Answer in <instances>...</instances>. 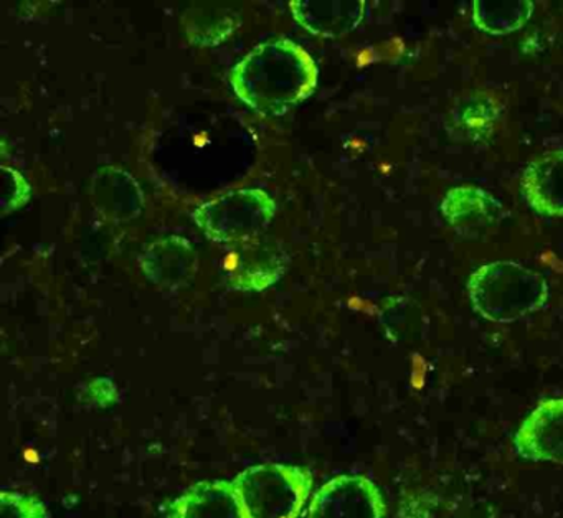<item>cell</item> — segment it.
<instances>
[{
  "instance_id": "5",
  "label": "cell",
  "mask_w": 563,
  "mask_h": 518,
  "mask_svg": "<svg viewBox=\"0 0 563 518\" xmlns=\"http://www.w3.org/2000/svg\"><path fill=\"white\" fill-rule=\"evenodd\" d=\"M167 518H249L233 482H200L170 505Z\"/></svg>"
},
{
  "instance_id": "2",
  "label": "cell",
  "mask_w": 563,
  "mask_h": 518,
  "mask_svg": "<svg viewBox=\"0 0 563 518\" xmlns=\"http://www.w3.org/2000/svg\"><path fill=\"white\" fill-rule=\"evenodd\" d=\"M249 518H298L311 495L312 475L299 465L260 464L233 481Z\"/></svg>"
},
{
  "instance_id": "6",
  "label": "cell",
  "mask_w": 563,
  "mask_h": 518,
  "mask_svg": "<svg viewBox=\"0 0 563 518\" xmlns=\"http://www.w3.org/2000/svg\"><path fill=\"white\" fill-rule=\"evenodd\" d=\"M522 191L540 213L563 214V151L533 161L523 172Z\"/></svg>"
},
{
  "instance_id": "4",
  "label": "cell",
  "mask_w": 563,
  "mask_h": 518,
  "mask_svg": "<svg viewBox=\"0 0 563 518\" xmlns=\"http://www.w3.org/2000/svg\"><path fill=\"white\" fill-rule=\"evenodd\" d=\"M514 448L527 461L563 464V396L539 403L526 416Z\"/></svg>"
},
{
  "instance_id": "7",
  "label": "cell",
  "mask_w": 563,
  "mask_h": 518,
  "mask_svg": "<svg viewBox=\"0 0 563 518\" xmlns=\"http://www.w3.org/2000/svg\"><path fill=\"white\" fill-rule=\"evenodd\" d=\"M0 518H47L44 504L18 492H2Z\"/></svg>"
},
{
  "instance_id": "1",
  "label": "cell",
  "mask_w": 563,
  "mask_h": 518,
  "mask_svg": "<svg viewBox=\"0 0 563 518\" xmlns=\"http://www.w3.org/2000/svg\"><path fill=\"white\" fill-rule=\"evenodd\" d=\"M474 309L494 322H514L545 304V280L510 261L481 267L467 283Z\"/></svg>"
},
{
  "instance_id": "3",
  "label": "cell",
  "mask_w": 563,
  "mask_h": 518,
  "mask_svg": "<svg viewBox=\"0 0 563 518\" xmlns=\"http://www.w3.org/2000/svg\"><path fill=\"white\" fill-rule=\"evenodd\" d=\"M380 488L364 475H338L325 482L309 504L308 518H384Z\"/></svg>"
}]
</instances>
